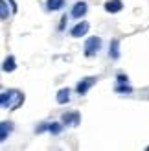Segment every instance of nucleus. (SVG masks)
Wrapping results in <instances>:
<instances>
[{"label": "nucleus", "mask_w": 149, "mask_h": 151, "mask_svg": "<svg viewBox=\"0 0 149 151\" xmlns=\"http://www.w3.org/2000/svg\"><path fill=\"white\" fill-rule=\"evenodd\" d=\"M24 100H26V96L19 88L2 90V94H0V105H2V109H6V111H17V109H20V105L24 103Z\"/></svg>", "instance_id": "f257e3e1"}, {"label": "nucleus", "mask_w": 149, "mask_h": 151, "mask_svg": "<svg viewBox=\"0 0 149 151\" xmlns=\"http://www.w3.org/2000/svg\"><path fill=\"white\" fill-rule=\"evenodd\" d=\"M70 94H72V90L68 87H64V88H59L57 90V94H55V101L59 105H66L70 101Z\"/></svg>", "instance_id": "6e6552de"}, {"label": "nucleus", "mask_w": 149, "mask_h": 151, "mask_svg": "<svg viewBox=\"0 0 149 151\" xmlns=\"http://www.w3.org/2000/svg\"><path fill=\"white\" fill-rule=\"evenodd\" d=\"M96 81H98V78H96V76H87V78L79 79L77 85H76V92H77L79 96H85L88 90L96 85Z\"/></svg>", "instance_id": "7ed1b4c3"}, {"label": "nucleus", "mask_w": 149, "mask_h": 151, "mask_svg": "<svg viewBox=\"0 0 149 151\" xmlns=\"http://www.w3.org/2000/svg\"><path fill=\"white\" fill-rule=\"evenodd\" d=\"M66 20H68V15H66V13H64V15H63V17H61V22H59V28H57V29H59V32H63V29L66 28Z\"/></svg>", "instance_id": "a211bd4d"}, {"label": "nucleus", "mask_w": 149, "mask_h": 151, "mask_svg": "<svg viewBox=\"0 0 149 151\" xmlns=\"http://www.w3.org/2000/svg\"><path fill=\"white\" fill-rule=\"evenodd\" d=\"M87 11H88V4L85 2V0H77V2L72 6V9H70V17L72 19H83L87 15Z\"/></svg>", "instance_id": "39448f33"}, {"label": "nucleus", "mask_w": 149, "mask_h": 151, "mask_svg": "<svg viewBox=\"0 0 149 151\" xmlns=\"http://www.w3.org/2000/svg\"><path fill=\"white\" fill-rule=\"evenodd\" d=\"M116 83H118V85L129 83V76H127V74H118V76H116Z\"/></svg>", "instance_id": "f3484780"}, {"label": "nucleus", "mask_w": 149, "mask_h": 151, "mask_svg": "<svg viewBox=\"0 0 149 151\" xmlns=\"http://www.w3.org/2000/svg\"><path fill=\"white\" fill-rule=\"evenodd\" d=\"M7 0H0V19L2 20H7L9 19V9H7Z\"/></svg>", "instance_id": "4468645a"}, {"label": "nucleus", "mask_w": 149, "mask_h": 151, "mask_svg": "<svg viewBox=\"0 0 149 151\" xmlns=\"http://www.w3.org/2000/svg\"><path fill=\"white\" fill-rule=\"evenodd\" d=\"M2 70H4V72H9V74L17 70V59H15V55H7V57L4 59Z\"/></svg>", "instance_id": "9d476101"}, {"label": "nucleus", "mask_w": 149, "mask_h": 151, "mask_svg": "<svg viewBox=\"0 0 149 151\" xmlns=\"http://www.w3.org/2000/svg\"><path fill=\"white\" fill-rule=\"evenodd\" d=\"M103 9H105L107 13H120L123 9V2L122 0H107L105 4H103Z\"/></svg>", "instance_id": "0eeeda50"}, {"label": "nucleus", "mask_w": 149, "mask_h": 151, "mask_svg": "<svg viewBox=\"0 0 149 151\" xmlns=\"http://www.w3.org/2000/svg\"><path fill=\"white\" fill-rule=\"evenodd\" d=\"M48 127H50V122H42V124H39V125L35 127V133H37V134L46 133V131H48Z\"/></svg>", "instance_id": "dca6fc26"}, {"label": "nucleus", "mask_w": 149, "mask_h": 151, "mask_svg": "<svg viewBox=\"0 0 149 151\" xmlns=\"http://www.w3.org/2000/svg\"><path fill=\"white\" fill-rule=\"evenodd\" d=\"M88 29H90V24H88L87 20H81V22H77L76 26H72L70 28V37H74V39H79V37H83V35H87L88 33Z\"/></svg>", "instance_id": "423d86ee"}, {"label": "nucleus", "mask_w": 149, "mask_h": 151, "mask_svg": "<svg viewBox=\"0 0 149 151\" xmlns=\"http://www.w3.org/2000/svg\"><path fill=\"white\" fill-rule=\"evenodd\" d=\"M116 92L118 94H133V87L129 85V83H123V85H116Z\"/></svg>", "instance_id": "2eb2a0df"}, {"label": "nucleus", "mask_w": 149, "mask_h": 151, "mask_svg": "<svg viewBox=\"0 0 149 151\" xmlns=\"http://www.w3.org/2000/svg\"><path fill=\"white\" fill-rule=\"evenodd\" d=\"M7 2H9V6H11V15H17V11H19L17 2H15V0H7Z\"/></svg>", "instance_id": "6ab92c4d"}, {"label": "nucleus", "mask_w": 149, "mask_h": 151, "mask_svg": "<svg viewBox=\"0 0 149 151\" xmlns=\"http://www.w3.org/2000/svg\"><path fill=\"white\" fill-rule=\"evenodd\" d=\"M101 50V37H88V39L85 41V48H83V54L85 57H94L98 55Z\"/></svg>", "instance_id": "f03ea898"}, {"label": "nucleus", "mask_w": 149, "mask_h": 151, "mask_svg": "<svg viewBox=\"0 0 149 151\" xmlns=\"http://www.w3.org/2000/svg\"><path fill=\"white\" fill-rule=\"evenodd\" d=\"M61 122L64 125H70V127H77L81 124V114L79 111H70V112H63L61 116Z\"/></svg>", "instance_id": "20e7f679"}, {"label": "nucleus", "mask_w": 149, "mask_h": 151, "mask_svg": "<svg viewBox=\"0 0 149 151\" xmlns=\"http://www.w3.org/2000/svg\"><path fill=\"white\" fill-rule=\"evenodd\" d=\"M109 57L110 59H120V41L118 39H112L110 41V44H109Z\"/></svg>", "instance_id": "9b49d317"}, {"label": "nucleus", "mask_w": 149, "mask_h": 151, "mask_svg": "<svg viewBox=\"0 0 149 151\" xmlns=\"http://www.w3.org/2000/svg\"><path fill=\"white\" fill-rule=\"evenodd\" d=\"M64 124L63 122H50V127H48V133L50 134H61Z\"/></svg>", "instance_id": "ddd939ff"}, {"label": "nucleus", "mask_w": 149, "mask_h": 151, "mask_svg": "<svg viewBox=\"0 0 149 151\" xmlns=\"http://www.w3.org/2000/svg\"><path fill=\"white\" fill-rule=\"evenodd\" d=\"M11 131H13V122H7V120L0 122V142H6Z\"/></svg>", "instance_id": "1a4fd4ad"}, {"label": "nucleus", "mask_w": 149, "mask_h": 151, "mask_svg": "<svg viewBox=\"0 0 149 151\" xmlns=\"http://www.w3.org/2000/svg\"><path fill=\"white\" fill-rule=\"evenodd\" d=\"M64 0H46V9L48 11H59L63 9Z\"/></svg>", "instance_id": "f8f14e48"}]
</instances>
